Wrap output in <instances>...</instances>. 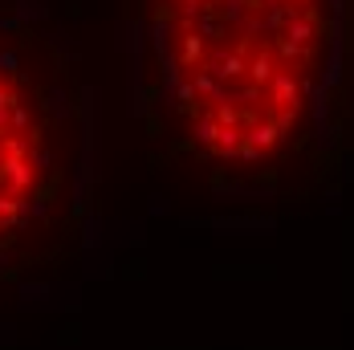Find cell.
<instances>
[{
    "mask_svg": "<svg viewBox=\"0 0 354 350\" xmlns=\"http://www.w3.org/2000/svg\"><path fill=\"white\" fill-rule=\"evenodd\" d=\"M147 142L216 200L269 204L326 172L346 0H131Z\"/></svg>",
    "mask_w": 354,
    "mask_h": 350,
    "instance_id": "1",
    "label": "cell"
},
{
    "mask_svg": "<svg viewBox=\"0 0 354 350\" xmlns=\"http://www.w3.org/2000/svg\"><path fill=\"white\" fill-rule=\"evenodd\" d=\"M94 98L33 0H0V285L77 261L94 224Z\"/></svg>",
    "mask_w": 354,
    "mask_h": 350,
    "instance_id": "2",
    "label": "cell"
}]
</instances>
